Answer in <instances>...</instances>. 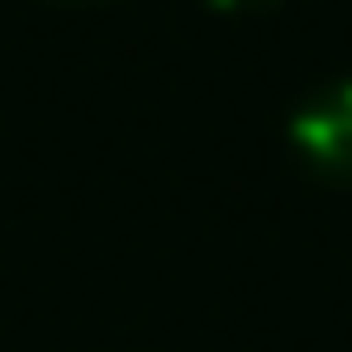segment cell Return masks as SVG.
Instances as JSON below:
<instances>
[{"mask_svg": "<svg viewBox=\"0 0 352 352\" xmlns=\"http://www.w3.org/2000/svg\"><path fill=\"white\" fill-rule=\"evenodd\" d=\"M294 151L320 176L352 183V78L327 85L320 98H307L300 111H294Z\"/></svg>", "mask_w": 352, "mask_h": 352, "instance_id": "1", "label": "cell"}, {"mask_svg": "<svg viewBox=\"0 0 352 352\" xmlns=\"http://www.w3.org/2000/svg\"><path fill=\"white\" fill-rule=\"evenodd\" d=\"M215 7H261V0H215Z\"/></svg>", "mask_w": 352, "mask_h": 352, "instance_id": "2", "label": "cell"}]
</instances>
